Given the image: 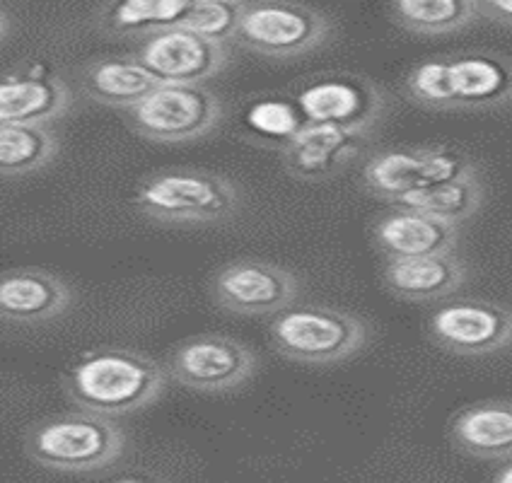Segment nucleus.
Listing matches in <instances>:
<instances>
[{
    "instance_id": "f257e3e1",
    "label": "nucleus",
    "mask_w": 512,
    "mask_h": 483,
    "mask_svg": "<svg viewBox=\"0 0 512 483\" xmlns=\"http://www.w3.org/2000/svg\"><path fill=\"white\" fill-rule=\"evenodd\" d=\"M165 389V370L131 348L102 346L80 356L63 375V392L97 416H124L153 404Z\"/></svg>"
},
{
    "instance_id": "f03ea898",
    "label": "nucleus",
    "mask_w": 512,
    "mask_h": 483,
    "mask_svg": "<svg viewBox=\"0 0 512 483\" xmlns=\"http://www.w3.org/2000/svg\"><path fill=\"white\" fill-rule=\"evenodd\" d=\"M136 206L160 223H218L240 208V191L230 179L203 170H160L136 189Z\"/></svg>"
},
{
    "instance_id": "7ed1b4c3",
    "label": "nucleus",
    "mask_w": 512,
    "mask_h": 483,
    "mask_svg": "<svg viewBox=\"0 0 512 483\" xmlns=\"http://www.w3.org/2000/svg\"><path fill=\"white\" fill-rule=\"evenodd\" d=\"M126 438L112 418L66 413L29 430L25 450L32 462L58 471H97L124 455Z\"/></svg>"
},
{
    "instance_id": "20e7f679",
    "label": "nucleus",
    "mask_w": 512,
    "mask_h": 483,
    "mask_svg": "<svg viewBox=\"0 0 512 483\" xmlns=\"http://www.w3.org/2000/svg\"><path fill=\"white\" fill-rule=\"evenodd\" d=\"M271 341L281 356L298 363L327 365L353 356L368 341V327L334 307H288L273 317Z\"/></svg>"
},
{
    "instance_id": "39448f33",
    "label": "nucleus",
    "mask_w": 512,
    "mask_h": 483,
    "mask_svg": "<svg viewBox=\"0 0 512 483\" xmlns=\"http://www.w3.org/2000/svg\"><path fill=\"white\" fill-rule=\"evenodd\" d=\"M329 17L310 5L261 0L244 3L235 42L269 58H295L329 37Z\"/></svg>"
},
{
    "instance_id": "423d86ee",
    "label": "nucleus",
    "mask_w": 512,
    "mask_h": 483,
    "mask_svg": "<svg viewBox=\"0 0 512 483\" xmlns=\"http://www.w3.org/2000/svg\"><path fill=\"white\" fill-rule=\"evenodd\" d=\"M223 107L203 85H157L141 104L128 109L138 136L157 143H186L211 133Z\"/></svg>"
},
{
    "instance_id": "0eeeda50",
    "label": "nucleus",
    "mask_w": 512,
    "mask_h": 483,
    "mask_svg": "<svg viewBox=\"0 0 512 483\" xmlns=\"http://www.w3.org/2000/svg\"><path fill=\"white\" fill-rule=\"evenodd\" d=\"M476 174L462 153L450 148H401L370 157L363 182L375 196L397 203L430 186L457 182Z\"/></svg>"
},
{
    "instance_id": "6e6552de",
    "label": "nucleus",
    "mask_w": 512,
    "mask_h": 483,
    "mask_svg": "<svg viewBox=\"0 0 512 483\" xmlns=\"http://www.w3.org/2000/svg\"><path fill=\"white\" fill-rule=\"evenodd\" d=\"M254 368L256 358L244 343L218 334L186 339L170 358L174 380L196 392H228L247 382Z\"/></svg>"
},
{
    "instance_id": "1a4fd4ad",
    "label": "nucleus",
    "mask_w": 512,
    "mask_h": 483,
    "mask_svg": "<svg viewBox=\"0 0 512 483\" xmlns=\"http://www.w3.org/2000/svg\"><path fill=\"white\" fill-rule=\"evenodd\" d=\"M136 58L162 85H203L228 66L225 44L184 27H167L143 39Z\"/></svg>"
},
{
    "instance_id": "9d476101",
    "label": "nucleus",
    "mask_w": 512,
    "mask_h": 483,
    "mask_svg": "<svg viewBox=\"0 0 512 483\" xmlns=\"http://www.w3.org/2000/svg\"><path fill=\"white\" fill-rule=\"evenodd\" d=\"M298 278L269 261L242 259L223 266L213 278V298L235 314H278L298 298Z\"/></svg>"
},
{
    "instance_id": "9b49d317",
    "label": "nucleus",
    "mask_w": 512,
    "mask_h": 483,
    "mask_svg": "<svg viewBox=\"0 0 512 483\" xmlns=\"http://www.w3.org/2000/svg\"><path fill=\"white\" fill-rule=\"evenodd\" d=\"M298 107L310 124L339 126L365 136L380 119L384 100L370 80L356 75H324L302 87Z\"/></svg>"
},
{
    "instance_id": "f8f14e48",
    "label": "nucleus",
    "mask_w": 512,
    "mask_h": 483,
    "mask_svg": "<svg viewBox=\"0 0 512 483\" xmlns=\"http://www.w3.org/2000/svg\"><path fill=\"white\" fill-rule=\"evenodd\" d=\"M430 334L459 356H484L512 343V310L481 300H455L430 317Z\"/></svg>"
},
{
    "instance_id": "ddd939ff",
    "label": "nucleus",
    "mask_w": 512,
    "mask_h": 483,
    "mask_svg": "<svg viewBox=\"0 0 512 483\" xmlns=\"http://www.w3.org/2000/svg\"><path fill=\"white\" fill-rule=\"evenodd\" d=\"M363 150V136L329 124H302L285 138L281 160L293 177L319 182L334 177Z\"/></svg>"
},
{
    "instance_id": "4468645a",
    "label": "nucleus",
    "mask_w": 512,
    "mask_h": 483,
    "mask_svg": "<svg viewBox=\"0 0 512 483\" xmlns=\"http://www.w3.org/2000/svg\"><path fill=\"white\" fill-rule=\"evenodd\" d=\"M73 92L66 80L42 66L0 75V124L49 126L71 109Z\"/></svg>"
},
{
    "instance_id": "2eb2a0df",
    "label": "nucleus",
    "mask_w": 512,
    "mask_h": 483,
    "mask_svg": "<svg viewBox=\"0 0 512 483\" xmlns=\"http://www.w3.org/2000/svg\"><path fill=\"white\" fill-rule=\"evenodd\" d=\"M73 293L56 273L22 266L0 273V319L15 324H39L63 314Z\"/></svg>"
},
{
    "instance_id": "dca6fc26",
    "label": "nucleus",
    "mask_w": 512,
    "mask_h": 483,
    "mask_svg": "<svg viewBox=\"0 0 512 483\" xmlns=\"http://www.w3.org/2000/svg\"><path fill=\"white\" fill-rule=\"evenodd\" d=\"M375 244L389 259H418V256L452 254L457 247V225L442 223L433 215L394 206L372 230Z\"/></svg>"
},
{
    "instance_id": "f3484780",
    "label": "nucleus",
    "mask_w": 512,
    "mask_h": 483,
    "mask_svg": "<svg viewBox=\"0 0 512 483\" xmlns=\"http://www.w3.org/2000/svg\"><path fill=\"white\" fill-rule=\"evenodd\" d=\"M450 109H484L512 100V61L496 54L447 58Z\"/></svg>"
},
{
    "instance_id": "a211bd4d",
    "label": "nucleus",
    "mask_w": 512,
    "mask_h": 483,
    "mask_svg": "<svg viewBox=\"0 0 512 483\" xmlns=\"http://www.w3.org/2000/svg\"><path fill=\"white\" fill-rule=\"evenodd\" d=\"M467 266L455 254L418 256V259H389L384 266V283L404 300H440L462 288Z\"/></svg>"
},
{
    "instance_id": "6ab92c4d",
    "label": "nucleus",
    "mask_w": 512,
    "mask_h": 483,
    "mask_svg": "<svg viewBox=\"0 0 512 483\" xmlns=\"http://www.w3.org/2000/svg\"><path fill=\"white\" fill-rule=\"evenodd\" d=\"M160 85L136 56L100 58L83 71V90L104 107L133 109Z\"/></svg>"
},
{
    "instance_id": "aec40b11",
    "label": "nucleus",
    "mask_w": 512,
    "mask_h": 483,
    "mask_svg": "<svg viewBox=\"0 0 512 483\" xmlns=\"http://www.w3.org/2000/svg\"><path fill=\"white\" fill-rule=\"evenodd\" d=\"M459 450L481 459L512 457V401H479L452 421Z\"/></svg>"
},
{
    "instance_id": "412c9836",
    "label": "nucleus",
    "mask_w": 512,
    "mask_h": 483,
    "mask_svg": "<svg viewBox=\"0 0 512 483\" xmlns=\"http://www.w3.org/2000/svg\"><path fill=\"white\" fill-rule=\"evenodd\" d=\"M189 10V0H126L104 5L97 25L121 37H150L160 29L177 27Z\"/></svg>"
},
{
    "instance_id": "4be33fe9",
    "label": "nucleus",
    "mask_w": 512,
    "mask_h": 483,
    "mask_svg": "<svg viewBox=\"0 0 512 483\" xmlns=\"http://www.w3.org/2000/svg\"><path fill=\"white\" fill-rule=\"evenodd\" d=\"M58 138L46 124H0V177H22L49 165Z\"/></svg>"
},
{
    "instance_id": "5701e85b",
    "label": "nucleus",
    "mask_w": 512,
    "mask_h": 483,
    "mask_svg": "<svg viewBox=\"0 0 512 483\" xmlns=\"http://www.w3.org/2000/svg\"><path fill=\"white\" fill-rule=\"evenodd\" d=\"M481 201H484V189H481L476 174H471V177L457 179V182H447L416 191V194L404 196L394 206L413 208V211L433 215V218L442 220V223L459 225L479 211Z\"/></svg>"
},
{
    "instance_id": "b1692460",
    "label": "nucleus",
    "mask_w": 512,
    "mask_h": 483,
    "mask_svg": "<svg viewBox=\"0 0 512 483\" xmlns=\"http://www.w3.org/2000/svg\"><path fill=\"white\" fill-rule=\"evenodd\" d=\"M389 10L397 25L416 34H450L479 17L474 0H401Z\"/></svg>"
},
{
    "instance_id": "393cba45",
    "label": "nucleus",
    "mask_w": 512,
    "mask_h": 483,
    "mask_svg": "<svg viewBox=\"0 0 512 483\" xmlns=\"http://www.w3.org/2000/svg\"><path fill=\"white\" fill-rule=\"evenodd\" d=\"M244 3L237 0H189V10L179 27L199 34L203 39L225 44L235 39Z\"/></svg>"
},
{
    "instance_id": "a878e982",
    "label": "nucleus",
    "mask_w": 512,
    "mask_h": 483,
    "mask_svg": "<svg viewBox=\"0 0 512 483\" xmlns=\"http://www.w3.org/2000/svg\"><path fill=\"white\" fill-rule=\"evenodd\" d=\"M411 100L430 109H450V83H447V58H430L418 63L406 78Z\"/></svg>"
},
{
    "instance_id": "bb28decb",
    "label": "nucleus",
    "mask_w": 512,
    "mask_h": 483,
    "mask_svg": "<svg viewBox=\"0 0 512 483\" xmlns=\"http://www.w3.org/2000/svg\"><path fill=\"white\" fill-rule=\"evenodd\" d=\"M476 13L486 20L512 27V0H481V3H476Z\"/></svg>"
},
{
    "instance_id": "cd10ccee",
    "label": "nucleus",
    "mask_w": 512,
    "mask_h": 483,
    "mask_svg": "<svg viewBox=\"0 0 512 483\" xmlns=\"http://www.w3.org/2000/svg\"><path fill=\"white\" fill-rule=\"evenodd\" d=\"M8 29H10V17H8V13H5L3 8H0V39H3L5 34H8Z\"/></svg>"
},
{
    "instance_id": "c85d7f7f",
    "label": "nucleus",
    "mask_w": 512,
    "mask_h": 483,
    "mask_svg": "<svg viewBox=\"0 0 512 483\" xmlns=\"http://www.w3.org/2000/svg\"><path fill=\"white\" fill-rule=\"evenodd\" d=\"M496 483H512V464H510V467H505L503 471H500Z\"/></svg>"
},
{
    "instance_id": "c756f323",
    "label": "nucleus",
    "mask_w": 512,
    "mask_h": 483,
    "mask_svg": "<svg viewBox=\"0 0 512 483\" xmlns=\"http://www.w3.org/2000/svg\"><path fill=\"white\" fill-rule=\"evenodd\" d=\"M112 483H145V481H138V479H119V481H112Z\"/></svg>"
}]
</instances>
